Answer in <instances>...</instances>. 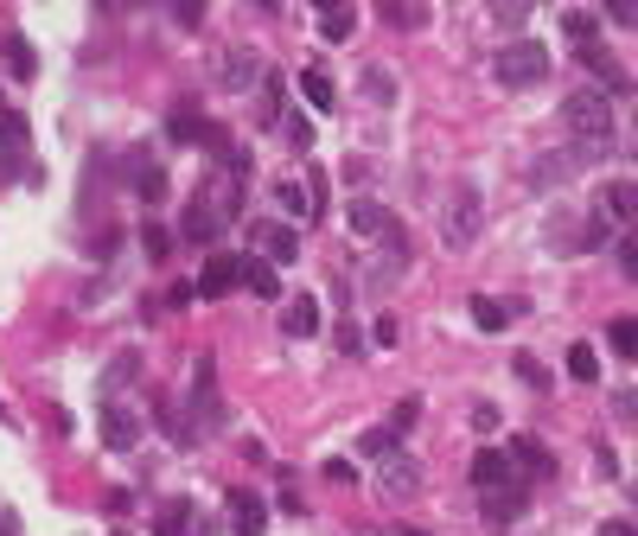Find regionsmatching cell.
<instances>
[{
  "instance_id": "obj_39",
  "label": "cell",
  "mask_w": 638,
  "mask_h": 536,
  "mask_svg": "<svg viewBox=\"0 0 638 536\" xmlns=\"http://www.w3.org/2000/svg\"><path fill=\"white\" fill-rule=\"evenodd\" d=\"M473 428H479V434H492V428H498V408H492V403H479V408H473Z\"/></svg>"
},
{
  "instance_id": "obj_6",
  "label": "cell",
  "mask_w": 638,
  "mask_h": 536,
  "mask_svg": "<svg viewBox=\"0 0 638 536\" xmlns=\"http://www.w3.org/2000/svg\"><path fill=\"white\" fill-rule=\"evenodd\" d=\"M230 287H243V255H211L204 275L192 281V294H204V301H224Z\"/></svg>"
},
{
  "instance_id": "obj_14",
  "label": "cell",
  "mask_w": 638,
  "mask_h": 536,
  "mask_svg": "<svg viewBox=\"0 0 638 536\" xmlns=\"http://www.w3.org/2000/svg\"><path fill=\"white\" fill-rule=\"evenodd\" d=\"M505 459H510V473H524V479H549V473H556V459H549L543 441H510Z\"/></svg>"
},
{
  "instance_id": "obj_31",
  "label": "cell",
  "mask_w": 638,
  "mask_h": 536,
  "mask_svg": "<svg viewBox=\"0 0 638 536\" xmlns=\"http://www.w3.org/2000/svg\"><path fill=\"white\" fill-rule=\"evenodd\" d=\"M352 26H357L352 7H326V13H320V32H326V39H352Z\"/></svg>"
},
{
  "instance_id": "obj_25",
  "label": "cell",
  "mask_w": 638,
  "mask_h": 536,
  "mask_svg": "<svg viewBox=\"0 0 638 536\" xmlns=\"http://www.w3.org/2000/svg\"><path fill=\"white\" fill-rule=\"evenodd\" d=\"M0 51H7V71H13V77H32V71H39V51L26 45L20 32H7V39H0Z\"/></svg>"
},
{
  "instance_id": "obj_41",
  "label": "cell",
  "mask_w": 638,
  "mask_h": 536,
  "mask_svg": "<svg viewBox=\"0 0 638 536\" xmlns=\"http://www.w3.org/2000/svg\"><path fill=\"white\" fill-rule=\"evenodd\" d=\"M600 536H632V530H626V524H600Z\"/></svg>"
},
{
  "instance_id": "obj_36",
  "label": "cell",
  "mask_w": 638,
  "mask_h": 536,
  "mask_svg": "<svg viewBox=\"0 0 638 536\" xmlns=\"http://www.w3.org/2000/svg\"><path fill=\"white\" fill-rule=\"evenodd\" d=\"M517 377H524V383H536V390H549V371H543L536 357H517Z\"/></svg>"
},
{
  "instance_id": "obj_24",
  "label": "cell",
  "mask_w": 638,
  "mask_h": 536,
  "mask_svg": "<svg viewBox=\"0 0 638 536\" xmlns=\"http://www.w3.org/2000/svg\"><path fill=\"white\" fill-rule=\"evenodd\" d=\"M510 313H517L510 301H485V294H479V301H473V326H479V332H505Z\"/></svg>"
},
{
  "instance_id": "obj_32",
  "label": "cell",
  "mask_w": 638,
  "mask_h": 536,
  "mask_svg": "<svg viewBox=\"0 0 638 536\" xmlns=\"http://www.w3.org/2000/svg\"><path fill=\"white\" fill-rule=\"evenodd\" d=\"M568 377H575V383H594V377H600V357H594V345H575V352H568Z\"/></svg>"
},
{
  "instance_id": "obj_17",
  "label": "cell",
  "mask_w": 638,
  "mask_h": 536,
  "mask_svg": "<svg viewBox=\"0 0 638 536\" xmlns=\"http://www.w3.org/2000/svg\"><path fill=\"white\" fill-rule=\"evenodd\" d=\"M632 199H638L632 179H612L607 192H600V224H632Z\"/></svg>"
},
{
  "instance_id": "obj_28",
  "label": "cell",
  "mask_w": 638,
  "mask_h": 536,
  "mask_svg": "<svg viewBox=\"0 0 638 536\" xmlns=\"http://www.w3.org/2000/svg\"><path fill=\"white\" fill-rule=\"evenodd\" d=\"M561 32H568V39H575V51H581V45H594L600 20H594V13H581V7H568V13H561Z\"/></svg>"
},
{
  "instance_id": "obj_11",
  "label": "cell",
  "mask_w": 638,
  "mask_h": 536,
  "mask_svg": "<svg viewBox=\"0 0 638 536\" xmlns=\"http://www.w3.org/2000/svg\"><path fill=\"white\" fill-rule=\"evenodd\" d=\"M134 441H141V422H134L122 403H102V447H109V454H128Z\"/></svg>"
},
{
  "instance_id": "obj_19",
  "label": "cell",
  "mask_w": 638,
  "mask_h": 536,
  "mask_svg": "<svg viewBox=\"0 0 638 536\" xmlns=\"http://www.w3.org/2000/svg\"><path fill=\"white\" fill-rule=\"evenodd\" d=\"M479 498H485V517H492V524L524 517V485H498V492H479Z\"/></svg>"
},
{
  "instance_id": "obj_42",
  "label": "cell",
  "mask_w": 638,
  "mask_h": 536,
  "mask_svg": "<svg viewBox=\"0 0 638 536\" xmlns=\"http://www.w3.org/2000/svg\"><path fill=\"white\" fill-rule=\"evenodd\" d=\"M403 536H428V530H403Z\"/></svg>"
},
{
  "instance_id": "obj_12",
  "label": "cell",
  "mask_w": 638,
  "mask_h": 536,
  "mask_svg": "<svg viewBox=\"0 0 638 536\" xmlns=\"http://www.w3.org/2000/svg\"><path fill=\"white\" fill-rule=\"evenodd\" d=\"M255 250H262V262H294V255H301V230L294 224H255Z\"/></svg>"
},
{
  "instance_id": "obj_20",
  "label": "cell",
  "mask_w": 638,
  "mask_h": 536,
  "mask_svg": "<svg viewBox=\"0 0 638 536\" xmlns=\"http://www.w3.org/2000/svg\"><path fill=\"white\" fill-rule=\"evenodd\" d=\"M217 224H224V218H217V204H211V199H199L192 211H185V236H192V243H211Z\"/></svg>"
},
{
  "instance_id": "obj_38",
  "label": "cell",
  "mask_w": 638,
  "mask_h": 536,
  "mask_svg": "<svg viewBox=\"0 0 638 536\" xmlns=\"http://www.w3.org/2000/svg\"><path fill=\"white\" fill-rule=\"evenodd\" d=\"M199 301V294H192V281H173V287H166V306H192Z\"/></svg>"
},
{
  "instance_id": "obj_34",
  "label": "cell",
  "mask_w": 638,
  "mask_h": 536,
  "mask_svg": "<svg viewBox=\"0 0 638 536\" xmlns=\"http://www.w3.org/2000/svg\"><path fill=\"white\" fill-rule=\"evenodd\" d=\"M612 352H619V357L638 352V326H632V320H612Z\"/></svg>"
},
{
  "instance_id": "obj_35",
  "label": "cell",
  "mask_w": 638,
  "mask_h": 536,
  "mask_svg": "<svg viewBox=\"0 0 638 536\" xmlns=\"http://www.w3.org/2000/svg\"><path fill=\"white\" fill-rule=\"evenodd\" d=\"M141 250H148L153 262H160V255H173V236H166L160 224H148V230H141Z\"/></svg>"
},
{
  "instance_id": "obj_30",
  "label": "cell",
  "mask_w": 638,
  "mask_h": 536,
  "mask_svg": "<svg viewBox=\"0 0 638 536\" xmlns=\"http://www.w3.org/2000/svg\"><path fill=\"white\" fill-rule=\"evenodd\" d=\"M243 281H250L262 301H275V294H281V281H275V269H269V262H243Z\"/></svg>"
},
{
  "instance_id": "obj_9",
  "label": "cell",
  "mask_w": 638,
  "mask_h": 536,
  "mask_svg": "<svg viewBox=\"0 0 638 536\" xmlns=\"http://www.w3.org/2000/svg\"><path fill=\"white\" fill-rule=\"evenodd\" d=\"M211 77H217L224 90H250L255 77H262V58H255L250 45H236V51H224V58L211 64Z\"/></svg>"
},
{
  "instance_id": "obj_26",
  "label": "cell",
  "mask_w": 638,
  "mask_h": 536,
  "mask_svg": "<svg viewBox=\"0 0 638 536\" xmlns=\"http://www.w3.org/2000/svg\"><path fill=\"white\" fill-rule=\"evenodd\" d=\"M275 204L287 211V218L313 224V199H306V185H294V179H281V185H275Z\"/></svg>"
},
{
  "instance_id": "obj_33",
  "label": "cell",
  "mask_w": 638,
  "mask_h": 536,
  "mask_svg": "<svg viewBox=\"0 0 638 536\" xmlns=\"http://www.w3.org/2000/svg\"><path fill=\"white\" fill-rule=\"evenodd\" d=\"M281 134H287V141H294V148H301V153L313 148V128H306L301 115H287V109H281Z\"/></svg>"
},
{
  "instance_id": "obj_1",
  "label": "cell",
  "mask_w": 638,
  "mask_h": 536,
  "mask_svg": "<svg viewBox=\"0 0 638 536\" xmlns=\"http://www.w3.org/2000/svg\"><path fill=\"white\" fill-rule=\"evenodd\" d=\"M561 122L575 134V148H568L575 173H581V166H607L612 160V102L600 97V90H575V97L561 102Z\"/></svg>"
},
{
  "instance_id": "obj_16",
  "label": "cell",
  "mask_w": 638,
  "mask_h": 536,
  "mask_svg": "<svg viewBox=\"0 0 638 536\" xmlns=\"http://www.w3.org/2000/svg\"><path fill=\"white\" fill-rule=\"evenodd\" d=\"M166 134H173V141H185V148H204V141H211V122H204L192 102H179L173 115H166Z\"/></svg>"
},
{
  "instance_id": "obj_22",
  "label": "cell",
  "mask_w": 638,
  "mask_h": 536,
  "mask_svg": "<svg viewBox=\"0 0 638 536\" xmlns=\"http://www.w3.org/2000/svg\"><path fill=\"white\" fill-rule=\"evenodd\" d=\"M301 97L320 109V115H332V102H338V90H332V77L326 71H301Z\"/></svg>"
},
{
  "instance_id": "obj_18",
  "label": "cell",
  "mask_w": 638,
  "mask_h": 536,
  "mask_svg": "<svg viewBox=\"0 0 638 536\" xmlns=\"http://www.w3.org/2000/svg\"><path fill=\"white\" fill-rule=\"evenodd\" d=\"M575 58H581V64H594V77H600V97H607V90H626V83H632V77H626V71H619V64L607 58V45H600V39H594V45H581Z\"/></svg>"
},
{
  "instance_id": "obj_2",
  "label": "cell",
  "mask_w": 638,
  "mask_h": 536,
  "mask_svg": "<svg viewBox=\"0 0 638 536\" xmlns=\"http://www.w3.org/2000/svg\"><path fill=\"white\" fill-rule=\"evenodd\" d=\"M479 224H485L479 185L459 179L454 192H447V204H440V243H447V250H473V243H479Z\"/></svg>"
},
{
  "instance_id": "obj_10",
  "label": "cell",
  "mask_w": 638,
  "mask_h": 536,
  "mask_svg": "<svg viewBox=\"0 0 638 536\" xmlns=\"http://www.w3.org/2000/svg\"><path fill=\"white\" fill-rule=\"evenodd\" d=\"M377 485H383V492H396V498H408V492H422V466L396 447V454L377 459Z\"/></svg>"
},
{
  "instance_id": "obj_3",
  "label": "cell",
  "mask_w": 638,
  "mask_h": 536,
  "mask_svg": "<svg viewBox=\"0 0 638 536\" xmlns=\"http://www.w3.org/2000/svg\"><path fill=\"white\" fill-rule=\"evenodd\" d=\"M492 77L505 83V90H536L543 77H549V51L543 39H510V45L492 51Z\"/></svg>"
},
{
  "instance_id": "obj_40",
  "label": "cell",
  "mask_w": 638,
  "mask_h": 536,
  "mask_svg": "<svg viewBox=\"0 0 638 536\" xmlns=\"http://www.w3.org/2000/svg\"><path fill=\"white\" fill-rule=\"evenodd\" d=\"M0 536H20V524H13V517H7V510H0Z\"/></svg>"
},
{
  "instance_id": "obj_29",
  "label": "cell",
  "mask_w": 638,
  "mask_h": 536,
  "mask_svg": "<svg viewBox=\"0 0 638 536\" xmlns=\"http://www.w3.org/2000/svg\"><path fill=\"white\" fill-rule=\"evenodd\" d=\"M568 173H575V160H568V148H561L556 160H536L530 166V185H561Z\"/></svg>"
},
{
  "instance_id": "obj_4",
  "label": "cell",
  "mask_w": 638,
  "mask_h": 536,
  "mask_svg": "<svg viewBox=\"0 0 638 536\" xmlns=\"http://www.w3.org/2000/svg\"><path fill=\"white\" fill-rule=\"evenodd\" d=\"M224 428V403H217V357L199 352L192 357V434H217Z\"/></svg>"
},
{
  "instance_id": "obj_43",
  "label": "cell",
  "mask_w": 638,
  "mask_h": 536,
  "mask_svg": "<svg viewBox=\"0 0 638 536\" xmlns=\"http://www.w3.org/2000/svg\"><path fill=\"white\" fill-rule=\"evenodd\" d=\"M199 536H211V530H199Z\"/></svg>"
},
{
  "instance_id": "obj_23",
  "label": "cell",
  "mask_w": 638,
  "mask_h": 536,
  "mask_svg": "<svg viewBox=\"0 0 638 536\" xmlns=\"http://www.w3.org/2000/svg\"><path fill=\"white\" fill-rule=\"evenodd\" d=\"M352 230H364V236H383V230H389V211H383L377 199H352Z\"/></svg>"
},
{
  "instance_id": "obj_15",
  "label": "cell",
  "mask_w": 638,
  "mask_h": 536,
  "mask_svg": "<svg viewBox=\"0 0 638 536\" xmlns=\"http://www.w3.org/2000/svg\"><path fill=\"white\" fill-rule=\"evenodd\" d=\"M473 485H479V492H498V485H517V479H510V459L498 454V447H479V454H473Z\"/></svg>"
},
{
  "instance_id": "obj_37",
  "label": "cell",
  "mask_w": 638,
  "mask_h": 536,
  "mask_svg": "<svg viewBox=\"0 0 638 536\" xmlns=\"http://www.w3.org/2000/svg\"><path fill=\"white\" fill-rule=\"evenodd\" d=\"M415 408H422V403H396V415H389V434H408V428H415Z\"/></svg>"
},
{
  "instance_id": "obj_7",
  "label": "cell",
  "mask_w": 638,
  "mask_h": 536,
  "mask_svg": "<svg viewBox=\"0 0 638 536\" xmlns=\"http://www.w3.org/2000/svg\"><path fill=\"white\" fill-rule=\"evenodd\" d=\"M224 510H230V530H236V536H262V530H269V505L255 498L250 485H236V492L224 498Z\"/></svg>"
},
{
  "instance_id": "obj_27",
  "label": "cell",
  "mask_w": 638,
  "mask_h": 536,
  "mask_svg": "<svg viewBox=\"0 0 638 536\" xmlns=\"http://www.w3.org/2000/svg\"><path fill=\"white\" fill-rule=\"evenodd\" d=\"M357 90H364V102H389V97H396V77L383 71V64H364Z\"/></svg>"
},
{
  "instance_id": "obj_5",
  "label": "cell",
  "mask_w": 638,
  "mask_h": 536,
  "mask_svg": "<svg viewBox=\"0 0 638 536\" xmlns=\"http://www.w3.org/2000/svg\"><path fill=\"white\" fill-rule=\"evenodd\" d=\"M600 236H607V224H600V211H587L581 224H549V243H556L561 255H587V250H600Z\"/></svg>"
},
{
  "instance_id": "obj_13",
  "label": "cell",
  "mask_w": 638,
  "mask_h": 536,
  "mask_svg": "<svg viewBox=\"0 0 638 536\" xmlns=\"http://www.w3.org/2000/svg\"><path fill=\"white\" fill-rule=\"evenodd\" d=\"M281 332H287V338H313V332H320V301H313V294H287V301H281Z\"/></svg>"
},
{
  "instance_id": "obj_21",
  "label": "cell",
  "mask_w": 638,
  "mask_h": 536,
  "mask_svg": "<svg viewBox=\"0 0 638 536\" xmlns=\"http://www.w3.org/2000/svg\"><path fill=\"white\" fill-rule=\"evenodd\" d=\"M153 536H192V505H185V498L160 505V517H153Z\"/></svg>"
},
{
  "instance_id": "obj_8",
  "label": "cell",
  "mask_w": 638,
  "mask_h": 536,
  "mask_svg": "<svg viewBox=\"0 0 638 536\" xmlns=\"http://www.w3.org/2000/svg\"><path fill=\"white\" fill-rule=\"evenodd\" d=\"M26 173V115L0 109V179H20Z\"/></svg>"
}]
</instances>
